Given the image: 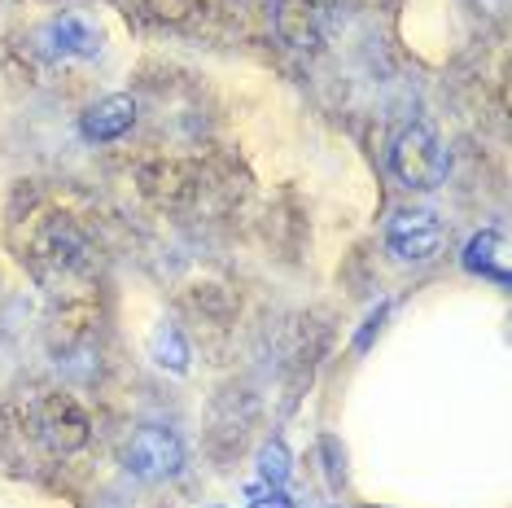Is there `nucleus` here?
<instances>
[{
	"instance_id": "obj_3",
	"label": "nucleus",
	"mask_w": 512,
	"mask_h": 508,
	"mask_svg": "<svg viewBox=\"0 0 512 508\" xmlns=\"http://www.w3.org/2000/svg\"><path fill=\"white\" fill-rule=\"evenodd\" d=\"M92 434L88 412L79 408L71 395H44L40 399V438L53 447V452H79Z\"/></svg>"
},
{
	"instance_id": "obj_11",
	"label": "nucleus",
	"mask_w": 512,
	"mask_h": 508,
	"mask_svg": "<svg viewBox=\"0 0 512 508\" xmlns=\"http://www.w3.org/2000/svg\"><path fill=\"white\" fill-rule=\"evenodd\" d=\"M149 360L158 368H167V373H189V342L180 338L176 325H158L149 333Z\"/></svg>"
},
{
	"instance_id": "obj_9",
	"label": "nucleus",
	"mask_w": 512,
	"mask_h": 508,
	"mask_svg": "<svg viewBox=\"0 0 512 508\" xmlns=\"http://www.w3.org/2000/svg\"><path fill=\"white\" fill-rule=\"evenodd\" d=\"M36 259L44 263V268L71 272V268L84 263V237H79L66 219H53V224H44L40 237H36Z\"/></svg>"
},
{
	"instance_id": "obj_8",
	"label": "nucleus",
	"mask_w": 512,
	"mask_h": 508,
	"mask_svg": "<svg viewBox=\"0 0 512 508\" xmlns=\"http://www.w3.org/2000/svg\"><path fill=\"white\" fill-rule=\"evenodd\" d=\"M193 184H197V171L189 163H176V158H162V163L141 167L145 198H154L162 206H176L184 198H193Z\"/></svg>"
},
{
	"instance_id": "obj_12",
	"label": "nucleus",
	"mask_w": 512,
	"mask_h": 508,
	"mask_svg": "<svg viewBox=\"0 0 512 508\" xmlns=\"http://www.w3.org/2000/svg\"><path fill=\"white\" fill-rule=\"evenodd\" d=\"M259 473H263V482H272V491H281L289 482V447L281 438L259 447Z\"/></svg>"
},
{
	"instance_id": "obj_1",
	"label": "nucleus",
	"mask_w": 512,
	"mask_h": 508,
	"mask_svg": "<svg viewBox=\"0 0 512 508\" xmlns=\"http://www.w3.org/2000/svg\"><path fill=\"white\" fill-rule=\"evenodd\" d=\"M394 176L407 189H438L447 180V149L434 136V127H407L394 145Z\"/></svg>"
},
{
	"instance_id": "obj_5",
	"label": "nucleus",
	"mask_w": 512,
	"mask_h": 508,
	"mask_svg": "<svg viewBox=\"0 0 512 508\" xmlns=\"http://www.w3.org/2000/svg\"><path fill=\"white\" fill-rule=\"evenodd\" d=\"M44 49L62 57V62H88V57L101 53V31L79 14H62L44 27Z\"/></svg>"
},
{
	"instance_id": "obj_7",
	"label": "nucleus",
	"mask_w": 512,
	"mask_h": 508,
	"mask_svg": "<svg viewBox=\"0 0 512 508\" xmlns=\"http://www.w3.org/2000/svg\"><path fill=\"white\" fill-rule=\"evenodd\" d=\"M276 31L289 49H320V0H276Z\"/></svg>"
},
{
	"instance_id": "obj_10",
	"label": "nucleus",
	"mask_w": 512,
	"mask_h": 508,
	"mask_svg": "<svg viewBox=\"0 0 512 508\" xmlns=\"http://www.w3.org/2000/svg\"><path fill=\"white\" fill-rule=\"evenodd\" d=\"M464 268L482 281H495V285H508V241L499 228H486V233L469 237L464 246Z\"/></svg>"
},
{
	"instance_id": "obj_6",
	"label": "nucleus",
	"mask_w": 512,
	"mask_h": 508,
	"mask_svg": "<svg viewBox=\"0 0 512 508\" xmlns=\"http://www.w3.org/2000/svg\"><path fill=\"white\" fill-rule=\"evenodd\" d=\"M132 123H136V97H127V92L101 97L97 106H88L84 119H79L88 141H119V136L132 132Z\"/></svg>"
},
{
	"instance_id": "obj_2",
	"label": "nucleus",
	"mask_w": 512,
	"mask_h": 508,
	"mask_svg": "<svg viewBox=\"0 0 512 508\" xmlns=\"http://www.w3.org/2000/svg\"><path fill=\"white\" fill-rule=\"evenodd\" d=\"M184 465V447L180 438L162 425H145L141 434H132V443L123 447V469L141 482H162V478H176Z\"/></svg>"
},
{
	"instance_id": "obj_13",
	"label": "nucleus",
	"mask_w": 512,
	"mask_h": 508,
	"mask_svg": "<svg viewBox=\"0 0 512 508\" xmlns=\"http://www.w3.org/2000/svg\"><path fill=\"white\" fill-rule=\"evenodd\" d=\"M250 508H289V500H285L281 491H272V495H263V500H254Z\"/></svg>"
},
{
	"instance_id": "obj_4",
	"label": "nucleus",
	"mask_w": 512,
	"mask_h": 508,
	"mask_svg": "<svg viewBox=\"0 0 512 508\" xmlns=\"http://www.w3.org/2000/svg\"><path fill=\"white\" fill-rule=\"evenodd\" d=\"M390 250L394 259L403 263H421V259H434L438 246H442V224L434 219V211H399L390 219Z\"/></svg>"
}]
</instances>
